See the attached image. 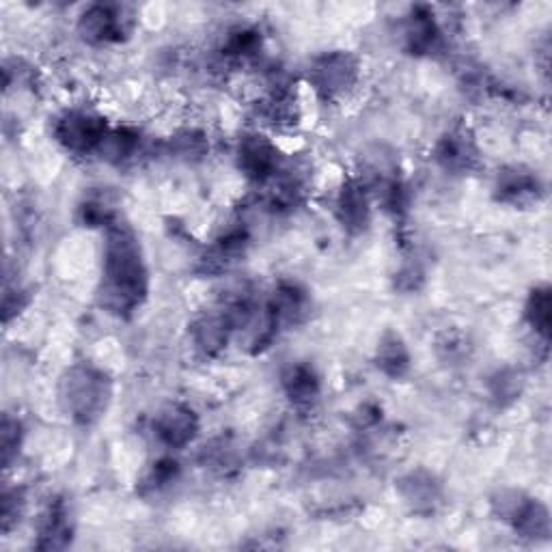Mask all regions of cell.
<instances>
[{"instance_id": "6da1fadb", "label": "cell", "mask_w": 552, "mask_h": 552, "mask_svg": "<svg viewBox=\"0 0 552 552\" xmlns=\"http://www.w3.org/2000/svg\"><path fill=\"white\" fill-rule=\"evenodd\" d=\"M104 294L117 313L132 311L147 294V270L134 233L128 227L108 229L104 248Z\"/></svg>"}, {"instance_id": "ba28073f", "label": "cell", "mask_w": 552, "mask_h": 552, "mask_svg": "<svg viewBox=\"0 0 552 552\" xmlns=\"http://www.w3.org/2000/svg\"><path fill=\"white\" fill-rule=\"evenodd\" d=\"M339 220L348 231H363L369 225V197L367 188L358 182L343 186L337 203Z\"/></svg>"}, {"instance_id": "9c48e42d", "label": "cell", "mask_w": 552, "mask_h": 552, "mask_svg": "<svg viewBox=\"0 0 552 552\" xmlns=\"http://www.w3.org/2000/svg\"><path fill=\"white\" fill-rule=\"evenodd\" d=\"M436 160L443 164L447 171H468L477 160V151L468 136L455 132L445 136L436 147Z\"/></svg>"}, {"instance_id": "2e32d148", "label": "cell", "mask_w": 552, "mask_h": 552, "mask_svg": "<svg viewBox=\"0 0 552 552\" xmlns=\"http://www.w3.org/2000/svg\"><path fill=\"white\" fill-rule=\"evenodd\" d=\"M527 320L537 335L548 339L550 333V292L548 287L535 289L527 305Z\"/></svg>"}, {"instance_id": "4fadbf2b", "label": "cell", "mask_w": 552, "mask_h": 552, "mask_svg": "<svg viewBox=\"0 0 552 552\" xmlns=\"http://www.w3.org/2000/svg\"><path fill=\"white\" fill-rule=\"evenodd\" d=\"M231 326L229 315H207L195 326V341L205 354H214L227 343Z\"/></svg>"}, {"instance_id": "7a4b0ae2", "label": "cell", "mask_w": 552, "mask_h": 552, "mask_svg": "<svg viewBox=\"0 0 552 552\" xmlns=\"http://www.w3.org/2000/svg\"><path fill=\"white\" fill-rule=\"evenodd\" d=\"M63 402L67 412L80 423H91L106 408L108 382L102 371L80 365L63 378Z\"/></svg>"}, {"instance_id": "9a60e30c", "label": "cell", "mask_w": 552, "mask_h": 552, "mask_svg": "<svg viewBox=\"0 0 552 552\" xmlns=\"http://www.w3.org/2000/svg\"><path fill=\"white\" fill-rule=\"evenodd\" d=\"M69 537V522H67V509L63 503H54L50 507V514L44 520L41 527V542L39 548H63Z\"/></svg>"}, {"instance_id": "30bf717a", "label": "cell", "mask_w": 552, "mask_h": 552, "mask_svg": "<svg viewBox=\"0 0 552 552\" xmlns=\"http://www.w3.org/2000/svg\"><path fill=\"white\" fill-rule=\"evenodd\" d=\"M537 192H540V182L537 177L524 171H505L499 179V195L503 201L524 205L533 199H537Z\"/></svg>"}, {"instance_id": "7c38bea8", "label": "cell", "mask_w": 552, "mask_h": 552, "mask_svg": "<svg viewBox=\"0 0 552 552\" xmlns=\"http://www.w3.org/2000/svg\"><path fill=\"white\" fill-rule=\"evenodd\" d=\"M283 386L287 397L298 406L311 404L317 393H320V382H317L313 369L307 365L289 367V371L283 376Z\"/></svg>"}, {"instance_id": "5b68a950", "label": "cell", "mask_w": 552, "mask_h": 552, "mask_svg": "<svg viewBox=\"0 0 552 552\" xmlns=\"http://www.w3.org/2000/svg\"><path fill=\"white\" fill-rule=\"evenodd\" d=\"M199 430L195 412L184 406H169L156 419V434L167 447L179 449L188 445Z\"/></svg>"}, {"instance_id": "5bb4252c", "label": "cell", "mask_w": 552, "mask_h": 552, "mask_svg": "<svg viewBox=\"0 0 552 552\" xmlns=\"http://www.w3.org/2000/svg\"><path fill=\"white\" fill-rule=\"evenodd\" d=\"M408 350L404 341L399 339V335H386L378 348V367L384 371L386 376L399 378L408 371Z\"/></svg>"}, {"instance_id": "52a82bcc", "label": "cell", "mask_w": 552, "mask_h": 552, "mask_svg": "<svg viewBox=\"0 0 552 552\" xmlns=\"http://www.w3.org/2000/svg\"><path fill=\"white\" fill-rule=\"evenodd\" d=\"M78 31L91 44H104V41H113L123 33V20L115 7L95 5L80 18Z\"/></svg>"}, {"instance_id": "8fae6325", "label": "cell", "mask_w": 552, "mask_h": 552, "mask_svg": "<svg viewBox=\"0 0 552 552\" xmlns=\"http://www.w3.org/2000/svg\"><path fill=\"white\" fill-rule=\"evenodd\" d=\"M406 39L412 52L417 54L432 52L440 39V31L434 22V16H430L425 9L412 13V18L408 20V26H406Z\"/></svg>"}, {"instance_id": "3957f363", "label": "cell", "mask_w": 552, "mask_h": 552, "mask_svg": "<svg viewBox=\"0 0 552 552\" xmlns=\"http://www.w3.org/2000/svg\"><path fill=\"white\" fill-rule=\"evenodd\" d=\"M57 134L59 143L69 149L76 151V154H85L95 147H102L106 138V121L93 113H85V110H74V113H67L57 123Z\"/></svg>"}, {"instance_id": "277c9868", "label": "cell", "mask_w": 552, "mask_h": 552, "mask_svg": "<svg viewBox=\"0 0 552 552\" xmlns=\"http://www.w3.org/2000/svg\"><path fill=\"white\" fill-rule=\"evenodd\" d=\"M311 78L315 89L322 95H326V98H337V95L354 87L358 78V65L348 52H333L315 61Z\"/></svg>"}, {"instance_id": "8992f818", "label": "cell", "mask_w": 552, "mask_h": 552, "mask_svg": "<svg viewBox=\"0 0 552 552\" xmlns=\"http://www.w3.org/2000/svg\"><path fill=\"white\" fill-rule=\"evenodd\" d=\"M240 169L255 182H264L276 171V149L261 136H246L238 151Z\"/></svg>"}]
</instances>
